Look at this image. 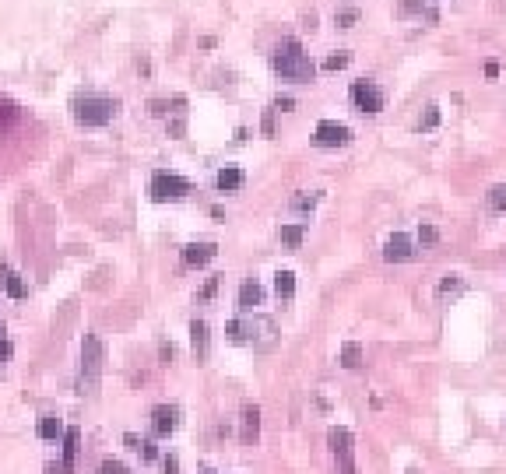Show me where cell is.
<instances>
[{
  "label": "cell",
  "mask_w": 506,
  "mask_h": 474,
  "mask_svg": "<svg viewBox=\"0 0 506 474\" xmlns=\"http://www.w3.org/2000/svg\"><path fill=\"white\" fill-rule=\"evenodd\" d=\"M271 67H275L278 78H285V81H299V85L317 78V64L303 53V46H299L296 39H282V43L275 46V53H271Z\"/></svg>",
  "instance_id": "cell-1"
},
{
  "label": "cell",
  "mask_w": 506,
  "mask_h": 474,
  "mask_svg": "<svg viewBox=\"0 0 506 474\" xmlns=\"http://www.w3.org/2000/svg\"><path fill=\"white\" fill-rule=\"evenodd\" d=\"M71 109H74V120L81 127H106L116 113V102H109L102 95H85V99H74Z\"/></svg>",
  "instance_id": "cell-2"
},
{
  "label": "cell",
  "mask_w": 506,
  "mask_h": 474,
  "mask_svg": "<svg viewBox=\"0 0 506 474\" xmlns=\"http://www.w3.org/2000/svg\"><path fill=\"white\" fill-rule=\"evenodd\" d=\"M148 193H151V200H183V197H190V183L183 179V176H176V172H165V169H158L155 176H151V183H148Z\"/></svg>",
  "instance_id": "cell-3"
},
{
  "label": "cell",
  "mask_w": 506,
  "mask_h": 474,
  "mask_svg": "<svg viewBox=\"0 0 506 474\" xmlns=\"http://www.w3.org/2000/svg\"><path fill=\"white\" fill-rule=\"evenodd\" d=\"M102 358H106L102 341H99L95 334H88V337H85V344H81V393H85V390H92V386L99 383Z\"/></svg>",
  "instance_id": "cell-4"
},
{
  "label": "cell",
  "mask_w": 506,
  "mask_h": 474,
  "mask_svg": "<svg viewBox=\"0 0 506 474\" xmlns=\"http://www.w3.org/2000/svg\"><path fill=\"white\" fill-rule=\"evenodd\" d=\"M352 102H355V109L359 113H369V116H376L380 109H383V102H387V95H383V88L376 85V81H352Z\"/></svg>",
  "instance_id": "cell-5"
},
{
  "label": "cell",
  "mask_w": 506,
  "mask_h": 474,
  "mask_svg": "<svg viewBox=\"0 0 506 474\" xmlns=\"http://www.w3.org/2000/svg\"><path fill=\"white\" fill-rule=\"evenodd\" d=\"M313 141H317V148H345L352 141V130L345 123H338V120H320Z\"/></svg>",
  "instance_id": "cell-6"
},
{
  "label": "cell",
  "mask_w": 506,
  "mask_h": 474,
  "mask_svg": "<svg viewBox=\"0 0 506 474\" xmlns=\"http://www.w3.org/2000/svg\"><path fill=\"white\" fill-rule=\"evenodd\" d=\"M327 442H331L334 460L341 463V474H355V460H352V432H348V428H331V432H327Z\"/></svg>",
  "instance_id": "cell-7"
},
{
  "label": "cell",
  "mask_w": 506,
  "mask_h": 474,
  "mask_svg": "<svg viewBox=\"0 0 506 474\" xmlns=\"http://www.w3.org/2000/svg\"><path fill=\"white\" fill-rule=\"evenodd\" d=\"M415 257V250H411V239L404 232H394L390 239L383 243V260H390V264H404V260H411Z\"/></svg>",
  "instance_id": "cell-8"
},
{
  "label": "cell",
  "mask_w": 506,
  "mask_h": 474,
  "mask_svg": "<svg viewBox=\"0 0 506 474\" xmlns=\"http://www.w3.org/2000/svg\"><path fill=\"white\" fill-rule=\"evenodd\" d=\"M176 421H179V407H172V404H158V407L151 411V428H155V435H169V432L176 428Z\"/></svg>",
  "instance_id": "cell-9"
},
{
  "label": "cell",
  "mask_w": 506,
  "mask_h": 474,
  "mask_svg": "<svg viewBox=\"0 0 506 474\" xmlns=\"http://www.w3.org/2000/svg\"><path fill=\"white\" fill-rule=\"evenodd\" d=\"M214 253H218L214 243H190V246H183V264L186 267H204L207 260H214Z\"/></svg>",
  "instance_id": "cell-10"
},
{
  "label": "cell",
  "mask_w": 506,
  "mask_h": 474,
  "mask_svg": "<svg viewBox=\"0 0 506 474\" xmlns=\"http://www.w3.org/2000/svg\"><path fill=\"white\" fill-rule=\"evenodd\" d=\"M257 435H261V407L257 404H246L242 407V442L253 446V442H257Z\"/></svg>",
  "instance_id": "cell-11"
},
{
  "label": "cell",
  "mask_w": 506,
  "mask_h": 474,
  "mask_svg": "<svg viewBox=\"0 0 506 474\" xmlns=\"http://www.w3.org/2000/svg\"><path fill=\"white\" fill-rule=\"evenodd\" d=\"M264 302V288L257 285V281H242V288H239V309L242 313H253Z\"/></svg>",
  "instance_id": "cell-12"
},
{
  "label": "cell",
  "mask_w": 506,
  "mask_h": 474,
  "mask_svg": "<svg viewBox=\"0 0 506 474\" xmlns=\"http://www.w3.org/2000/svg\"><path fill=\"white\" fill-rule=\"evenodd\" d=\"M242 169H235V165H225V169H218V176H214V183H218V190L221 193H228V190H239L242 186Z\"/></svg>",
  "instance_id": "cell-13"
},
{
  "label": "cell",
  "mask_w": 506,
  "mask_h": 474,
  "mask_svg": "<svg viewBox=\"0 0 506 474\" xmlns=\"http://www.w3.org/2000/svg\"><path fill=\"white\" fill-rule=\"evenodd\" d=\"M401 15H418V18H429V22H439V11L436 8H429L425 0H401V8H397Z\"/></svg>",
  "instance_id": "cell-14"
},
{
  "label": "cell",
  "mask_w": 506,
  "mask_h": 474,
  "mask_svg": "<svg viewBox=\"0 0 506 474\" xmlns=\"http://www.w3.org/2000/svg\"><path fill=\"white\" fill-rule=\"evenodd\" d=\"M190 344H193V355H197V358L207 355V323H204V320H193V323H190Z\"/></svg>",
  "instance_id": "cell-15"
},
{
  "label": "cell",
  "mask_w": 506,
  "mask_h": 474,
  "mask_svg": "<svg viewBox=\"0 0 506 474\" xmlns=\"http://www.w3.org/2000/svg\"><path fill=\"white\" fill-rule=\"evenodd\" d=\"M78 446H81V432H78V428H67V432H64V460H60L67 470H71L74 460H78Z\"/></svg>",
  "instance_id": "cell-16"
},
{
  "label": "cell",
  "mask_w": 506,
  "mask_h": 474,
  "mask_svg": "<svg viewBox=\"0 0 506 474\" xmlns=\"http://www.w3.org/2000/svg\"><path fill=\"white\" fill-rule=\"evenodd\" d=\"M123 442H127V449H134V453H141L144 460H155V456H158V449H155V442H151V439H141V435H134V432H127V435H123Z\"/></svg>",
  "instance_id": "cell-17"
},
{
  "label": "cell",
  "mask_w": 506,
  "mask_h": 474,
  "mask_svg": "<svg viewBox=\"0 0 506 474\" xmlns=\"http://www.w3.org/2000/svg\"><path fill=\"white\" fill-rule=\"evenodd\" d=\"M64 432H67V428H64V421H60L57 414H43V418H39V435H43V439H60Z\"/></svg>",
  "instance_id": "cell-18"
},
{
  "label": "cell",
  "mask_w": 506,
  "mask_h": 474,
  "mask_svg": "<svg viewBox=\"0 0 506 474\" xmlns=\"http://www.w3.org/2000/svg\"><path fill=\"white\" fill-rule=\"evenodd\" d=\"M485 207H488L492 214H502V211H506V183H495V186L485 193Z\"/></svg>",
  "instance_id": "cell-19"
},
{
  "label": "cell",
  "mask_w": 506,
  "mask_h": 474,
  "mask_svg": "<svg viewBox=\"0 0 506 474\" xmlns=\"http://www.w3.org/2000/svg\"><path fill=\"white\" fill-rule=\"evenodd\" d=\"M275 292H278V299H292L296 295V274L292 271H278L275 274Z\"/></svg>",
  "instance_id": "cell-20"
},
{
  "label": "cell",
  "mask_w": 506,
  "mask_h": 474,
  "mask_svg": "<svg viewBox=\"0 0 506 474\" xmlns=\"http://www.w3.org/2000/svg\"><path fill=\"white\" fill-rule=\"evenodd\" d=\"M303 239H306V225H282V243H285V246L299 250Z\"/></svg>",
  "instance_id": "cell-21"
},
{
  "label": "cell",
  "mask_w": 506,
  "mask_h": 474,
  "mask_svg": "<svg viewBox=\"0 0 506 474\" xmlns=\"http://www.w3.org/2000/svg\"><path fill=\"white\" fill-rule=\"evenodd\" d=\"M4 288H8L11 299H25V295H29V288H25V281H22L18 271H8V274H4Z\"/></svg>",
  "instance_id": "cell-22"
},
{
  "label": "cell",
  "mask_w": 506,
  "mask_h": 474,
  "mask_svg": "<svg viewBox=\"0 0 506 474\" xmlns=\"http://www.w3.org/2000/svg\"><path fill=\"white\" fill-rule=\"evenodd\" d=\"M341 365H345V369H359V365H362V344L348 341V344L341 348Z\"/></svg>",
  "instance_id": "cell-23"
},
{
  "label": "cell",
  "mask_w": 506,
  "mask_h": 474,
  "mask_svg": "<svg viewBox=\"0 0 506 474\" xmlns=\"http://www.w3.org/2000/svg\"><path fill=\"white\" fill-rule=\"evenodd\" d=\"M355 22H359V8H348V4H345V8L334 11V25H338V29H352Z\"/></svg>",
  "instance_id": "cell-24"
},
{
  "label": "cell",
  "mask_w": 506,
  "mask_h": 474,
  "mask_svg": "<svg viewBox=\"0 0 506 474\" xmlns=\"http://www.w3.org/2000/svg\"><path fill=\"white\" fill-rule=\"evenodd\" d=\"M348 60H352V53L338 50V53H331V57L324 60V71H341V67H348Z\"/></svg>",
  "instance_id": "cell-25"
},
{
  "label": "cell",
  "mask_w": 506,
  "mask_h": 474,
  "mask_svg": "<svg viewBox=\"0 0 506 474\" xmlns=\"http://www.w3.org/2000/svg\"><path fill=\"white\" fill-rule=\"evenodd\" d=\"M18 106H11V102H0V127H11V123H18Z\"/></svg>",
  "instance_id": "cell-26"
},
{
  "label": "cell",
  "mask_w": 506,
  "mask_h": 474,
  "mask_svg": "<svg viewBox=\"0 0 506 474\" xmlns=\"http://www.w3.org/2000/svg\"><path fill=\"white\" fill-rule=\"evenodd\" d=\"M439 127V106H425L422 113V130H436Z\"/></svg>",
  "instance_id": "cell-27"
},
{
  "label": "cell",
  "mask_w": 506,
  "mask_h": 474,
  "mask_svg": "<svg viewBox=\"0 0 506 474\" xmlns=\"http://www.w3.org/2000/svg\"><path fill=\"white\" fill-rule=\"evenodd\" d=\"M317 200H320L317 193H310V197H306V193H299V197H292V211H313V207H317Z\"/></svg>",
  "instance_id": "cell-28"
},
{
  "label": "cell",
  "mask_w": 506,
  "mask_h": 474,
  "mask_svg": "<svg viewBox=\"0 0 506 474\" xmlns=\"http://www.w3.org/2000/svg\"><path fill=\"white\" fill-rule=\"evenodd\" d=\"M460 288V274H446L443 281H439V288H436V295L443 299V295H450V292H457Z\"/></svg>",
  "instance_id": "cell-29"
},
{
  "label": "cell",
  "mask_w": 506,
  "mask_h": 474,
  "mask_svg": "<svg viewBox=\"0 0 506 474\" xmlns=\"http://www.w3.org/2000/svg\"><path fill=\"white\" fill-rule=\"evenodd\" d=\"M436 239H439V228H436V225H422V228H418V243H422V246H432Z\"/></svg>",
  "instance_id": "cell-30"
},
{
  "label": "cell",
  "mask_w": 506,
  "mask_h": 474,
  "mask_svg": "<svg viewBox=\"0 0 506 474\" xmlns=\"http://www.w3.org/2000/svg\"><path fill=\"white\" fill-rule=\"evenodd\" d=\"M99 474H130V470H127V467H123L120 460H113V456H106V460L99 463Z\"/></svg>",
  "instance_id": "cell-31"
},
{
  "label": "cell",
  "mask_w": 506,
  "mask_h": 474,
  "mask_svg": "<svg viewBox=\"0 0 506 474\" xmlns=\"http://www.w3.org/2000/svg\"><path fill=\"white\" fill-rule=\"evenodd\" d=\"M8 358H11V341H8L4 323H0V365H8Z\"/></svg>",
  "instance_id": "cell-32"
},
{
  "label": "cell",
  "mask_w": 506,
  "mask_h": 474,
  "mask_svg": "<svg viewBox=\"0 0 506 474\" xmlns=\"http://www.w3.org/2000/svg\"><path fill=\"white\" fill-rule=\"evenodd\" d=\"M275 109H282V113H292V109H296V102H292L289 95H285V99L278 95V99H275Z\"/></svg>",
  "instance_id": "cell-33"
},
{
  "label": "cell",
  "mask_w": 506,
  "mask_h": 474,
  "mask_svg": "<svg viewBox=\"0 0 506 474\" xmlns=\"http://www.w3.org/2000/svg\"><path fill=\"white\" fill-rule=\"evenodd\" d=\"M214 288H218V278H207V285L200 288V299H211V295H214Z\"/></svg>",
  "instance_id": "cell-34"
},
{
  "label": "cell",
  "mask_w": 506,
  "mask_h": 474,
  "mask_svg": "<svg viewBox=\"0 0 506 474\" xmlns=\"http://www.w3.org/2000/svg\"><path fill=\"white\" fill-rule=\"evenodd\" d=\"M162 463H165V474H179V460L176 456H162Z\"/></svg>",
  "instance_id": "cell-35"
},
{
  "label": "cell",
  "mask_w": 506,
  "mask_h": 474,
  "mask_svg": "<svg viewBox=\"0 0 506 474\" xmlns=\"http://www.w3.org/2000/svg\"><path fill=\"white\" fill-rule=\"evenodd\" d=\"M264 134H275V109L264 113Z\"/></svg>",
  "instance_id": "cell-36"
},
{
  "label": "cell",
  "mask_w": 506,
  "mask_h": 474,
  "mask_svg": "<svg viewBox=\"0 0 506 474\" xmlns=\"http://www.w3.org/2000/svg\"><path fill=\"white\" fill-rule=\"evenodd\" d=\"M485 78H499V64H495V60L485 64Z\"/></svg>",
  "instance_id": "cell-37"
},
{
  "label": "cell",
  "mask_w": 506,
  "mask_h": 474,
  "mask_svg": "<svg viewBox=\"0 0 506 474\" xmlns=\"http://www.w3.org/2000/svg\"><path fill=\"white\" fill-rule=\"evenodd\" d=\"M158 355H162V362L169 365V362H172V344H162V348H158Z\"/></svg>",
  "instance_id": "cell-38"
},
{
  "label": "cell",
  "mask_w": 506,
  "mask_h": 474,
  "mask_svg": "<svg viewBox=\"0 0 506 474\" xmlns=\"http://www.w3.org/2000/svg\"><path fill=\"white\" fill-rule=\"evenodd\" d=\"M46 474H67V467H64V463H50Z\"/></svg>",
  "instance_id": "cell-39"
},
{
  "label": "cell",
  "mask_w": 506,
  "mask_h": 474,
  "mask_svg": "<svg viewBox=\"0 0 506 474\" xmlns=\"http://www.w3.org/2000/svg\"><path fill=\"white\" fill-rule=\"evenodd\" d=\"M204 474H214V470H207V467H204Z\"/></svg>",
  "instance_id": "cell-40"
}]
</instances>
